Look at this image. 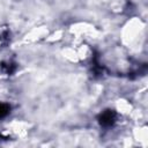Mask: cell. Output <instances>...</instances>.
Returning a JSON list of instances; mask_svg holds the SVG:
<instances>
[{"label":"cell","mask_w":148,"mask_h":148,"mask_svg":"<svg viewBox=\"0 0 148 148\" xmlns=\"http://www.w3.org/2000/svg\"><path fill=\"white\" fill-rule=\"evenodd\" d=\"M5 113H6V109L3 108V105L0 104V117H1L2 114H5Z\"/></svg>","instance_id":"1"},{"label":"cell","mask_w":148,"mask_h":148,"mask_svg":"<svg viewBox=\"0 0 148 148\" xmlns=\"http://www.w3.org/2000/svg\"><path fill=\"white\" fill-rule=\"evenodd\" d=\"M15 1H21V0H15Z\"/></svg>","instance_id":"2"}]
</instances>
